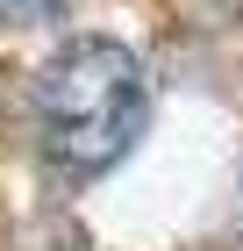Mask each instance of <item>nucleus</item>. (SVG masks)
Returning <instances> with one entry per match:
<instances>
[{"label":"nucleus","instance_id":"1","mask_svg":"<svg viewBox=\"0 0 243 251\" xmlns=\"http://www.w3.org/2000/svg\"><path fill=\"white\" fill-rule=\"evenodd\" d=\"M143 65L114 36H72L36 72V144L57 173H108L143 136Z\"/></svg>","mask_w":243,"mask_h":251},{"label":"nucleus","instance_id":"2","mask_svg":"<svg viewBox=\"0 0 243 251\" xmlns=\"http://www.w3.org/2000/svg\"><path fill=\"white\" fill-rule=\"evenodd\" d=\"M65 15H72V0H0V29H43Z\"/></svg>","mask_w":243,"mask_h":251}]
</instances>
